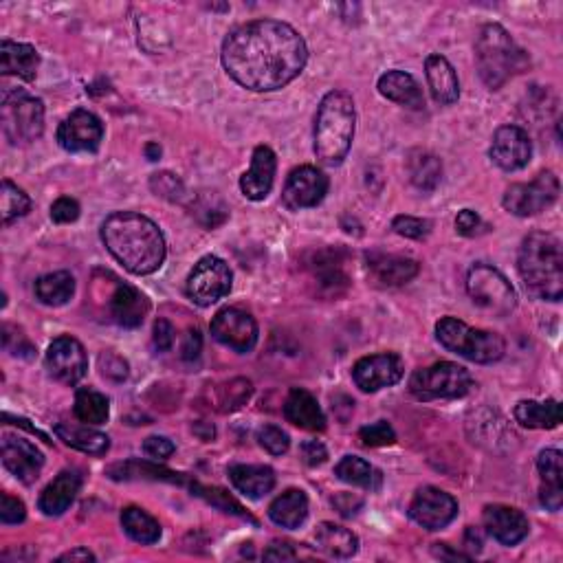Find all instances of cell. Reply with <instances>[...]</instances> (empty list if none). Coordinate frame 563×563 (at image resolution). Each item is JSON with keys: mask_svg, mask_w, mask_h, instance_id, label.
Masks as SVG:
<instances>
[{"mask_svg": "<svg viewBox=\"0 0 563 563\" xmlns=\"http://www.w3.org/2000/svg\"><path fill=\"white\" fill-rule=\"evenodd\" d=\"M227 75L256 93L280 91L304 71L308 49L302 33L280 20H251L223 42Z\"/></svg>", "mask_w": 563, "mask_h": 563, "instance_id": "cell-1", "label": "cell"}, {"mask_svg": "<svg viewBox=\"0 0 563 563\" xmlns=\"http://www.w3.org/2000/svg\"><path fill=\"white\" fill-rule=\"evenodd\" d=\"M102 240L113 258L132 275H150L165 260L161 229L148 216L137 212H115L102 225Z\"/></svg>", "mask_w": 563, "mask_h": 563, "instance_id": "cell-2", "label": "cell"}, {"mask_svg": "<svg viewBox=\"0 0 563 563\" xmlns=\"http://www.w3.org/2000/svg\"><path fill=\"white\" fill-rule=\"evenodd\" d=\"M526 291L537 300L559 302L563 297V249L557 236L546 231L528 234L517 256Z\"/></svg>", "mask_w": 563, "mask_h": 563, "instance_id": "cell-3", "label": "cell"}, {"mask_svg": "<svg viewBox=\"0 0 563 563\" xmlns=\"http://www.w3.org/2000/svg\"><path fill=\"white\" fill-rule=\"evenodd\" d=\"M355 102L346 91L324 95L315 117V157L324 165H339L355 139Z\"/></svg>", "mask_w": 563, "mask_h": 563, "instance_id": "cell-4", "label": "cell"}, {"mask_svg": "<svg viewBox=\"0 0 563 563\" xmlns=\"http://www.w3.org/2000/svg\"><path fill=\"white\" fill-rule=\"evenodd\" d=\"M476 64L482 82L491 91H498L511 77L520 75L528 69L526 51L517 44L511 33L502 25H484L476 42Z\"/></svg>", "mask_w": 563, "mask_h": 563, "instance_id": "cell-5", "label": "cell"}, {"mask_svg": "<svg viewBox=\"0 0 563 563\" xmlns=\"http://www.w3.org/2000/svg\"><path fill=\"white\" fill-rule=\"evenodd\" d=\"M436 337L449 352L473 363H495L504 357L506 341L491 330L471 328L456 317H443L436 324Z\"/></svg>", "mask_w": 563, "mask_h": 563, "instance_id": "cell-6", "label": "cell"}, {"mask_svg": "<svg viewBox=\"0 0 563 563\" xmlns=\"http://www.w3.org/2000/svg\"><path fill=\"white\" fill-rule=\"evenodd\" d=\"M473 377L467 368L454 361H440L429 368H421L412 374L410 392L418 401H451L462 399L473 390Z\"/></svg>", "mask_w": 563, "mask_h": 563, "instance_id": "cell-7", "label": "cell"}, {"mask_svg": "<svg viewBox=\"0 0 563 563\" xmlns=\"http://www.w3.org/2000/svg\"><path fill=\"white\" fill-rule=\"evenodd\" d=\"M0 126L11 146H27L44 132V104L42 99L22 91L3 93L0 104Z\"/></svg>", "mask_w": 563, "mask_h": 563, "instance_id": "cell-8", "label": "cell"}, {"mask_svg": "<svg viewBox=\"0 0 563 563\" xmlns=\"http://www.w3.org/2000/svg\"><path fill=\"white\" fill-rule=\"evenodd\" d=\"M467 291L473 304L493 317L511 315L517 306V293L511 282L491 264H473L467 275Z\"/></svg>", "mask_w": 563, "mask_h": 563, "instance_id": "cell-9", "label": "cell"}, {"mask_svg": "<svg viewBox=\"0 0 563 563\" xmlns=\"http://www.w3.org/2000/svg\"><path fill=\"white\" fill-rule=\"evenodd\" d=\"M559 179L555 172H539L531 183H515L504 192L502 205L506 212L515 216H537L546 212L548 207H553L559 198Z\"/></svg>", "mask_w": 563, "mask_h": 563, "instance_id": "cell-10", "label": "cell"}, {"mask_svg": "<svg viewBox=\"0 0 563 563\" xmlns=\"http://www.w3.org/2000/svg\"><path fill=\"white\" fill-rule=\"evenodd\" d=\"M231 280L234 275L229 271V264L216 256H205L198 260L187 278V297L198 306H212L218 300H223L231 291Z\"/></svg>", "mask_w": 563, "mask_h": 563, "instance_id": "cell-11", "label": "cell"}, {"mask_svg": "<svg viewBox=\"0 0 563 563\" xmlns=\"http://www.w3.org/2000/svg\"><path fill=\"white\" fill-rule=\"evenodd\" d=\"M350 253L344 247H326L311 251L306 256V271L317 284V293L326 297H339L348 291L350 275L346 264Z\"/></svg>", "mask_w": 563, "mask_h": 563, "instance_id": "cell-12", "label": "cell"}, {"mask_svg": "<svg viewBox=\"0 0 563 563\" xmlns=\"http://www.w3.org/2000/svg\"><path fill=\"white\" fill-rule=\"evenodd\" d=\"M456 515L458 502L454 495L436 487L418 489L410 502V517L425 531H443L456 520Z\"/></svg>", "mask_w": 563, "mask_h": 563, "instance_id": "cell-13", "label": "cell"}, {"mask_svg": "<svg viewBox=\"0 0 563 563\" xmlns=\"http://www.w3.org/2000/svg\"><path fill=\"white\" fill-rule=\"evenodd\" d=\"M44 366H47L49 374L55 381H60L64 385H77L86 377L88 370L84 346L75 337L69 335L53 339L47 350Z\"/></svg>", "mask_w": 563, "mask_h": 563, "instance_id": "cell-14", "label": "cell"}, {"mask_svg": "<svg viewBox=\"0 0 563 563\" xmlns=\"http://www.w3.org/2000/svg\"><path fill=\"white\" fill-rule=\"evenodd\" d=\"M104 139L102 119L91 110L77 108L58 128V143L66 152H97Z\"/></svg>", "mask_w": 563, "mask_h": 563, "instance_id": "cell-15", "label": "cell"}, {"mask_svg": "<svg viewBox=\"0 0 563 563\" xmlns=\"http://www.w3.org/2000/svg\"><path fill=\"white\" fill-rule=\"evenodd\" d=\"M403 359L394 352H379V355L363 357L352 368V379H355L357 388L363 392H379L383 388H392V385L403 379Z\"/></svg>", "mask_w": 563, "mask_h": 563, "instance_id": "cell-16", "label": "cell"}, {"mask_svg": "<svg viewBox=\"0 0 563 563\" xmlns=\"http://www.w3.org/2000/svg\"><path fill=\"white\" fill-rule=\"evenodd\" d=\"M212 337L236 352H249L258 344V324L240 308H223L212 319Z\"/></svg>", "mask_w": 563, "mask_h": 563, "instance_id": "cell-17", "label": "cell"}, {"mask_svg": "<svg viewBox=\"0 0 563 563\" xmlns=\"http://www.w3.org/2000/svg\"><path fill=\"white\" fill-rule=\"evenodd\" d=\"M491 161L504 172L526 168L533 157V141L520 126H502L495 130L491 141Z\"/></svg>", "mask_w": 563, "mask_h": 563, "instance_id": "cell-18", "label": "cell"}, {"mask_svg": "<svg viewBox=\"0 0 563 563\" xmlns=\"http://www.w3.org/2000/svg\"><path fill=\"white\" fill-rule=\"evenodd\" d=\"M328 194V176L313 168V165H302V168H295L289 179H286L282 201L289 209H306L315 207L324 201V196Z\"/></svg>", "mask_w": 563, "mask_h": 563, "instance_id": "cell-19", "label": "cell"}, {"mask_svg": "<svg viewBox=\"0 0 563 563\" xmlns=\"http://www.w3.org/2000/svg\"><path fill=\"white\" fill-rule=\"evenodd\" d=\"M0 458H3L5 469L16 476L20 482L33 484L40 478V471L44 467L42 451L20 436L5 434L0 443Z\"/></svg>", "mask_w": 563, "mask_h": 563, "instance_id": "cell-20", "label": "cell"}, {"mask_svg": "<svg viewBox=\"0 0 563 563\" xmlns=\"http://www.w3.org/2000/svg\"><path fill=\"white\" fill-rule=\"evenodd\" d=\"M482 522L484 528H487V533L502 546H517L524 542L528 531H531L528 517L520 509H513V506L504 504L487 506L482 513Z\"/></svg>", "mask_w": 563, "mask_h": 563, "instance_id": "cell-21", "label": "cell"}, {"mask_svg": "<svg viewBox=\"0 0 563 563\" xmlns=\"http://www.w3.org/2000/svg\"><path fill=\"white\" fill-rule=\"evenodd\" d=\"M368 271L372 280L381 286H403L418 275V262L410 256H396V253L372 251L366 256Z\"/></svg>", "mask_w": 563, "mask_h": 563, "instance_id": "cell-22", "label": "cell"}, {"mask_svg": "<svg viewBox=\"0 0 563 563\" xmlns=\"http://www.w3.org/2000/svg\"><path fill=\"white\" fill-rule=\"evenodd\" d=\"M275 170H278L275 152L269 146H258L253 150L249 172L242 174L240 179L242 194H245L249 201H264L273 187Z\"/></svg>", "mask_w": 563, "mask_h": 563, "instance_id": "cell-23", "label": "cell"}, {"mask_svg": "<svg viewBox=\"0 0 563 563\" xmlns=\"http://www.w3.org/2000/svg\"><path fill=\"white\" fill-rule=\"evenodd\" d=\"M82 489V476L75 469H66L55 476V480L40 493L38 509L47 517H60L75 502Z\"/></svg>", "mask_w": 563, "mask_h": 563, "instance_id": "cell-24", "label": "cell"}, {"mask_svg": "<svg viewBox=\"0 0 563 563\" xmlns=\"http://www.w3.org/2000/svg\"><path fill=\"white\" fill-rule=\"evenodd\" d=\"M537 471L542 476L539 502L548 511H559L563 504V460L559 449H544L537 458Z\"/></svg>", "mask_w": 563, "mask_h": 563, "instance_id": "cell-25", "label": "cell"}, {"mask_svg": "<svg viewBox=\"0 0 563 563\" xmlns=\"http://www.w3.org/2000/svg\"><path fill=\"white\" fill-rule=\"evenodd\" d=\"M108 308L113 322L121 328H139L150 311V304L146 295L137 291L135 286L119 284L113 297H110Z\"/></svg>", "mask_w": 563, "mask_h": 563, "instance_id": "cell-26", "label": "cell"}, {"mask_svg": "<svg viewBox=\"0 0 563 563\" xmlns=\"http://www.w3.org/2000/svg\"><path fill=\"white\" fill-rule=\"evenodd\" d=\"M425 75H427L429 91H432L438 104L451 106L458 102L460 82H458L456 69L451 66V62L445 58V55H438V53L429 55V58L425 60Z\"/></svg>", "mask_w": 563, "mask_h": 563, "instance_id": "cell-27", "label": "cell"}, {"mask_svg": "<svg viewBox=\"0 0 563 563\" xmlns=\"http://www.w3.org/2000/svg\"><path fill=\"white\" fill-rule=\"evenodd\" d=\"M284 418L291 425L306 429V432H324L326 429V416L319 407L317 399L302 388L291 390L284 401Z\"/></svg>", "mask_w": 563, "mask_h": 563, "instance_id": "cell-28", "label": "cell"}, {"mask_svg": "<svg viewBox=\"0 0 563 563\" xmlns=\"http://www.w3.org/2000/svg\"><path fill=\"white\" fill-rule=\"evenodd\" d=\"M379 93L390 99V102L421 110L425 108V95L421 84L416 82V77L405 71H388L379 77Z\"/></svg>", "mask_w": 563, "mask_h": 563, "instance_id": "cell-29", "label": "cell"}, {"mask_svg": "<svg viewBox=\"0 0 563 563\" xmlns=\"http://www.w3.org/2000/svg\"><path fill=\"white\" fill-rule=\"evenodd\" d=\"M40 53L25 42L3 40L0 44V71L3 75H16L25 82H33L38 75Z\"/></svg>", "mask_w": 563, "mask_h": 563, "instance_id": "cell-30", "label": "cell"}, {"mask_svg": "<svg viewBox=\"0 0 563 563\" xmlns=\"http://www.w3.org/2000/svg\"><path fill=\"white\" fill-rule=\"evenodd\" d=\"M229 480L249 500H260L273 491L275 471L264 465H234L229 467Z\"/></svg>", "mask_w": 563, "mask_h": 563, "instance_id": "cell-31", "label": "cell"}, {"mask_svg": "<svg viewBox=\"0 0 563 563\" xmlns=\"http://www.w3.org/2000/svg\"><path fill=\"white\" fill-rule=\"evenodd\" d=\"M315 542L324 555L335 559H350L359 550L357 535L333 522H322L315 528Z\"/></svg>", "mask_w": 563, "mask_h": 563, "instance_id": "cell-32", "label": "cell"}, {"mask_svg": "<svg viewBox=\"0 0 563 563\" xmlns=\"http://www.w3.org/2000/svg\"><path fill=\"white\" fill-rule=\"evenodd\" d=\"M269 517L273 524L282 528H300L308 517V498L300 489H289L278 495L269 506Z\"/></svg>", "mask_w": 563, "mask_h": 563, "instance_id": "cell-33", "label": "cell"}, {"mask_svg": "<svg viewBox=\"0 0 563 563\" xmlns=\"http://www.w3.org/2000/svg\"><path fill=\"white\" fill-rule=\"evenodd\" d=\"M410 181L421 192H434L443 181V161L427 150H412L407 154Z\"/></svg>", "mask_w": 563, "mask_h": 563, "instance_id": "cell-34", "label": "cell"}, {"mask_svg": "<svg viewBox=\"0 0 563 563\" xmlns=\"http://www.w3.org/2000/svg\"><path fill=\"white\" fill-rule=\"evenodd\" d=\"M55 434L66 445L88 456H104L110 449V438L91 425H55Z\"/></svg>", "mask_w": 563, "mask_h": 563, "instance_id": "cell-35", "label": "cell"}, {"mask_svg": "<svg viewBox=\"0 0 563 563\" xmlns=\"http://www.w3.org/2000/svg\"><path fill=\"white\" fill-rule=\"evenodd\" d=\"M515 421L528 429H555L561 425V403L555 399L520 401L515 405Z\"/></svg>", "mask_w": 563, "mask_h": 563, "instance_id": "cell-36", "label": "cell"}, {"mask_svg": "<svg viewBox=\"0 0 563 563\" xmlns=\"http://www.w3.org/2000/svg\"><path fill=\"white\" fill-rule=\"evenodd\" d=\"M121 526H124V531L132 542L143 546H152L161 539V524L150 513L139 509V506L124 509V513H121Z\"/></svg>", "mask_w": 563, "mask_h": 563, "instance_id": "cell-37", "label": "cell"}, {"mask_svg": "<svg viewBox=\"0 0 563 563\" xmlns=\"http://www.w3.org/2000/svg\"><path fill=\"white\" fill-rule=\"evenodd\" d=\"M75 293V280L69 271L47 273L36 282V297L47 306H64Z\"/></svg>", "mask_w": 563, "mask_h": 563, "instance_id": "cell-38", "label": "cell"}, {"mask_svg": "<svg viewBox=\"0 0 563 563\" xmlns=\"http://www.w3.org/2000/svg\"><path fill=\"white\" fill-rule=\"evenodd\" d=\"M335 476L341 482H348L352 487L361 489H379L381 487V473L374 469L370 462H366L359 456H346L339 460V465L335 467Z\"/></svg>", "mask_w": 563, "mask_h": 563, "instance_id": "cell-39", "label": "cell"}, {"mask_svg": "<svg viewBox=\"0 0 563 563\" xmlns=\"http://www.w3.org/2000/svg\"><path fill=\"white\" fill-rule=\"evenodd\" d=\"M75 416L84 425H104L110 416V403L102 392L82 388L75 394Z\"/></svg>", "mask_w": 563, "mask_h": 563, "instance_id": "cell-40", "label": "cell"}, {"mask_svg": "<svg viewBox=\"0 0 563 563\" xmlns=\"http://www.w3.org/2000/svg\"><path fill=\"white\" fill-rule=\"evenodd\" d=\"M110 478L115 480H132V478H150V480H168V482H183V478H179V473L168 471V469H159L157 465H150V462H139V460H130V462H119V465L108 469Z\"/></svg>", "mask_w": 563, "mask_h": 563, "instance_id": "cell-41", "label": "cell"}, {"mask_svg": "<svg viewBox=\"0 0 563 563\" xmlns=\"http://www.w3.org/2000/svg\"><path fill=\"white\" fill-rule=\"evenodd\" d=\"M29 209H31V198L22 192L16 183L5 179L3 187H0V216H3V223L5 225L14 223L16 218L25 216Z\"/></svg>", "mask_w": 563, "mask_h": 563, "instance_id": "cell-42", "label": "cell"}, {"mask_svg": "<svg viewBox=\"0 0 563 563\" xmlns=\"http://www.w3.org/2000/svg\"><path fill=\"white\" fill-rule=\"evenodd\" d=\"M216 394H218L216 396L218 410L220 412H234V410H240V407L251 399L253 388H251V383L247 379H231L229 383L220 385Z\"/></svg>", "mask_w": 563, "mask_h": 563, "instance_id": "cell-43", "label": "cell"}, {"mask_svg": "<svg viewBox=\"0 0 563 563\" xmlns=\"http://www.w3.org/2000/svg\"><path fill=\"white\" fill-rule=\"evenodd\" d=\"M192 209H194V216L201 220V225L207 229L220 227L229 216V209L216 194H201L194 201Z\"/></svg>", "mask_w": 563, "mask_h": 563, "instance_id": "cell-44", "label": "cell"}, {"mask_svg": "<svg viewBox=\"0 0 563 563\" xmlns=\"http://www.w3.org/2000/svg\"><path fill=\"white\" fill-rule=\"evenodd\" d=\"M150 187H152L154 194L161 196V198H168V201H172V203H181L183 196H185L183 181L172 172L152 174Z\"/></svg>", "mask_w": 563, "mask_h": 563, "instance_id": "cell-45", "label": "cell"}, {"mask_svg": "<svg viewBox=\"0 0 563 563\" xmlns=\"http://www.w3.org/2000/svg\"><path fill=\"white\" fill-rule=\"evenodd\" d=\"M258 443L269 451L271 456H282L291 447V438L284 429L275 425H264L258 429Z\"/></svg>", "mask_w": 563, "mask_h": 563, "instance_id": "cell-46", "label": "cell"}, {"mask_svg": "<svg viewBox=\"0 0 563 563\" xmlns=\"http://www.w3.org/2000/svg\"><path fill=\"white\" fill-rule=\"evenodd\" d=\"M359 438L366 447H388L396 443V434L390 423L379 421L359 429Z\"/></svg>", "mask_w": 563, "mask_h": 563, "instance_id": "cell-47", "label": "cell"}, {"mask_svg": "<svg viewBox=\"0 0 563 563\" xmlns=\"http://www.w3.org/2000/svg\"><path fill=\"white\" fill-rule=\"evenodd\" d=\"M392 229L396 234L403 238H412V240H423L429 234H432V223L425 218H414V216H396L392 220Z\"/></svg>", "mask_w": 563, "mask_h": 563, "instance_id": "cell-48", "label": "cell"}, {"mask_svg": "<svg viewBox=\"0 0 563 563\" xmlns=\"http://www.w3.org/2000/svg\"><path fill=\"white\" fill-rule=\"evenodd\" d=\"M198 493L196 495H201V498H205L209 504H214L218 506L220 511H225V513H236L240 517H249L245 511H242V506L234 500V498H229V493H225L223 489H201V487H194Z\"/></svg>", "mask_w": 563, "mask_h": 563, "instance_id": "cell-49", "label": "cell"}, {"mask_svg": "<svg viewBox=\"0 0 563 563\" xmlns=\"http://www.w3.org/2000/svg\"><path fill=\"white\" fill-rule=\"evenodd\" d=\"M99 370H102L104 377L110 381L121 383L128 379V363L119 355H115V352H102V355H99Z\"/></svg>", "mask_w": 563, "mask_h": 563, "instance_id": "cell-50", "label": "cell"}, {"mask_svg": "<svg viewBox=\"0 0 563 563\" xmlns=\"http://www.w3.org/2000/svg\"><path fill=\"white\" fill-rule=\"evenodd\" d=\"M77 218H80V203H77L75 198L62 196L51 205V220H53V223L69 225V223H75Z\"/></svg>", "mask_w": 563, "mask_h": 563, "instance_id": "cell-51", "label": "cell"}, {"mask_svg": "<svg viewBox=\"0 0 563 563\" xmlns=\"http://www.w3.org/2000/svg\"><path fill=\"white\" fill-rule=\"evenodd\" d=\"M27 517V509L18 498L3 493L0 495V522L3 524H22Z\"/></svg>", "mask_w": 563, "mask_h": 563, "instance_id": "cell-52", "label": "cell"}, {"mask_svg": "<svg viewBox=\"0 0 563 563\" xmlns=\"http://www.w3.org/2000/svg\"><path fill=\"white\" fill-rule=\"evenodd\" d=\"M489 227L484 225V220L473 212V209H462V212L456 216V231L460 236H467V238H473V236H480L487 231Z\"/></svg>", "mask_w": 563, "mask_h": 563, "instance_id": "cell-53", "label": "cell"}, {"mask_svg": "<svg viewBox=\"0 0 563 563\" xmlns=\"http://www.w3.org/2000/svg\"><path fill=\"white\" fill-rule=\"evenodd\" d=\"M174 443L165 436H150L143 440V454L152 460H168L174 454Z\"/></svg>", "mask_w": 563, "mask_h": 563, "instance_id": "cell-54", "label": "cell"}, {"mask_svg": "<svg viewBox=\"0 0 563 563\" xmlns=\"http://www.w3.org/2000/svg\"><path fill=\"white\" fill-rule=\"evenodd\" d=\"M174 344V328L168 319H157L154 322V333H152V346L157 352H168Z\"/></svg>", "mask_w": 563, "mask_h": 563, "instance_id": "cell-55", "label": "cell"}, {"mask_svg": "<svg viewBox=\"0 0 563 563\" xmlns=\"http://www.w3.org/2000/svg\"><path fill=\"white\" fill-rule=\"evenodd\" d=\"M300 451H302V460L308 467H319L328 460V451L319 440H306Z\"/></svg>", "mask_w": 563, "mask_h": 563, "instance_id": "cell-56", "label": "cell"}, {"mask_svg": "<svg viewBox=\"0 0 563 563\" xmlns=\"http://www.w3.org/2000/svg\"><path fill=\"white\" fill-rule=\"evenodd\" d=\"M201 350H203V337L198 333V328H190L187 330V335L183 339V346H181V359L183 361H194L201 357Z\"/></svg>", "mask_w": 563, "mask_h": 563, "instance_id": "cell-57", "label": "cell"}, {"mask_svg": "<svg viewBox=\"0 0 563 563\" xmlns=\"http://www.w3.org/2000/svg\"><path fill=\"white\" fill-rule=\"evenodd\" d=\"M333 506L344 517H352V515H357V511L363 506V500L352 493H339L333 498Z\"/></svg>", "mask_w": 563, "mask_h": 563, "instance_id": "cell-58", "label": "cell"}, {"mask_svg": "<svg viewBox=\"0 0 563 563\" xmlns=\"http://www.w3.org/2000/svg\"><path fill=\"white\" fill-rule=\"evenodd\" d=\"M264 559L267 561H293V559H297V553L291 544L273 542L267 550H264Z\"/></svg>", "mask_w": 563, "mask_h": 563, "instance_id": "cell-59", "label": "cell"}, {"mask_svg": "<svg viewBox=\"0 0 563 563\" xmlns=\"http://www.w3.org/2000/svg\"><path fill=\"white\" fill-rule=\"evenodd\" d=\"M465 546L471 550V555H478L482 546H484V539H482V533L478 531V528H473L469 526L467 531H465Z\"/></svg>", "mask_w": 563, "mask_h": 563, "instance_id": "cell-60", "label": "cell"}, {"mask_svg": "<svg viewBox=\"0 0 563 563\" xmlns=\"http://www.w3.org/2000/svg\"><path fill=\"white\" fill-rule=\"evenodd\" d=\"M58 561H95V555L88 548H73L69 553H64L58 557Z\"/></svg>", "mask_w": 563, "mask_h": 563, "instance_id": "cell-61", "label": "cell"}, {"mask_svg": "<svg viewBox=\"0 0 563 563\" xmlns=\"http://www.w3.org/2000/svg\"><path fill=\"white\" fill-rule=\"evenodd\" d=\"M434 555L440 559H469V555H462V553H451L447 544H434Z\"/></svg>", "mask_w": 563, "mask_h": 563, "instance_id": "cell-62", "label": "cell"}, {"mask_svg": "<svg viewBox=\"0 0 563 563\" xmlns=\"http://www.w3.org/2000/svg\"><path fill=\"white\" fill-rule=\"evenodd\" d=\"M146 154H148V159L150 161H157L161 157V148H159V143H148L146 146Z\"/></svg>", "mask_w": 563, "mask_h": 563, "instance_id": "cell-63", "label": "cell"}]
</instances>
